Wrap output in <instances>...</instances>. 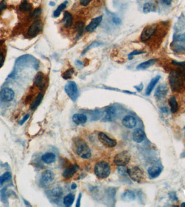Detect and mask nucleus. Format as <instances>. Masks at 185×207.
Wrapping results in <instances>:
<instances>
[{
    "label": "nucleus",
    "instance_id": "1a4fd4ad",
    "mask_svg": "<svg viewBox=\"0 0 185 207\" xmlns=\"http://www.w3.org/2000/svg\"><path fill=\"white\" fill-rule=\"evenodd\" d=\"M98 139L101 143L107 148H114L116 146L117 141L116 139L110 138L104 132H100L98 135Z\"/></svg>",
    "mask_w": 185,
    "mask_h": 207
},
{
    "label": "nucleus",
    "instance_id": "37998d69",
    "mask_svg": "<svg viewBox=\"0 0 185 207\" xmlns=\"http://www.w3.org/2000/svg\"><path fill=\"white\" fill-rule=\"evenodd\" d=\"M113 21L116 25H119L121 23V19L119 17H114Z\"/></svg>",
    "mask_w": 185,
    "mask_h": 207
},
{
    "label": "nucleus",
    "instance_id": "cd10ccee",
    "mask_svg": "<svg viewBox=\"0 0 185 207\" xmlns=\"http://www.w3.org/2000/svg\"><path fill=\"white\" fill-rule=\"evenodd\" d=\"M156 61L157 60L154 59H149V60L140 64L137 68V69H142V70L148 69L149 67H152L153 65L155 63H156Z\"/></svg>",
    "mask_w": 185,
    "mask_h": 207
},
{
    "label": "nucleus",
    "instance_id": "79ce46f5",
    "mask_svg": "<svg viewBox=\"0 0 185 207\" xmlns=\"http://www.w3.org/2000/svg\"><path fill=\"white\" fill-rule=\"evenodd\" d=\"M29 116H30V115L29 114H26L25 116H24L23 118L21 120H20V123H20V125H22L23 124H24V123L28 119Z\"/></svg>",
    "mask_w": 185,
    "mask_h": 207
},
{
    "label": "nucleus",
    "instance_id": "c756f323",
    "mask_svg": "<svg viewBox=\"0 0 185 207\" xmlns=\"http://www.w3.org/2000/svg\"><path fill=\"white\" fill-rule=\"evenodd\" d=\"M169 104L170 106L171 112L173 113H176L178 110V104L176 100V98L174 96H172L169 99Z\"/></svg>",
    "mask_w": 185,
    "mask_h": 207
},
{
    "label": "nucleus",
    "instance_id": "09e8293b",
    "mask_svg": "<svg viewBox=\"0 0 185 207\" xmlns=\"http://www.w3.org/2000/svg\"><path fill=\"white\" fill-rule=\"evenodd\" d=\"M76 188H77V185H76V183H73L72 185H71V188H72V189H75Z\"/></svg>",
    "mask_w": 185,
    "mask_h": 207
},
{
    "label": "nucleus",
    "instance_id": "0eeeda50",
    "mask_svg": "<svg viewBox=\"0 0 185 207\" xmlns=\"http://www.w3.org/2000/svg\"><path fill=\"white\" fill-rule=\"evenodd\" d=\"M131 160V154L127 151L118 153L114 159V162L118 166H124L129 164Z\"/></svg>",
    "mask_w": 185,
    "mask_h": 207
},
{
    "label": "nucleus",
    "instance_id": "4468645a",
    "mask_svg": "<svg viewBox=\"0 0 185 207\" xmlns=\"http://www.w3.org/2000/svg\"><path fill=\"white\" fill-rule=\"evenodd\" d=\"M103 20V16H100L91 19L89 24L87 26L86 29L87 31L89 32H93L96 29Z\"/></svg>",
    "mask_w": 185,
    "mask_h": 207
},
{
    "label": "nucleus",
    "instance_id": "f8f14e48",
    "mask_svg": "<svg viewBox=\"0 0 185 207\" xmlns=\"http://www.w3.org/2000/svg\"><path fill=\"white\" fill-rule=\"evenodd\" d=\"M137 121L136 119L131 115H127L122 119V124L127 128H133L137 125Z\"/></svg>",
    "mask_w": 185,
    "mask_h": 207
},
{
    "label": "nucleus",
    "instance_id": "f257e3e1",
    "mask_svg": "<svg viewBox=\"0 0 185 207\" xmlns=\"http://www.w3.org/2000/svg\"><path fill=\"white\" fill-rule=\"evenodd\" d=\"M73 148L75 153L82 159H89L91 156L90 149L87 142L82 138H74L73 141Z\"/></svg>",
    "mask_w": 185,
    "mask_h": 207
},
{
    "label": "nucleus",
    "instance_id": "a19ab883",
    "mask_svg": "<svg viewBox=\"0 0 185 207\" xmlns=\"http://www.w3.org/2000/svg\"><path fill=\"white\" fill-rule=\"evenodd\" d=\"M92 0H80V4L82 6H86L89 4Z\"/></svg>",
    "mask_w": 185,
    "mask_h": 207
},
{
    "label": "nucleus",
    "instance_id": "e433bc0d",
    "mask_svg": "<svg viewBox=\"0 0 185 207\" xmlns=\"http://www.w3.org/2000/svg\"><path fill=\"white\" fill-rule=\"evenodd\" d=\"M145 53V52L142 51H140V50H135L131 52L130 54L128 55L129 59L131 60L133 58V56H135V55H141V54H144Z\"/></svg>",
    "mask_w": 185,
    "mask_h": 207
},
{
    "label": "nucleus",
    "instance_id": "5701e85b",
    "mask_svg": "<svg viewBox=\"0 0 185 207\" xmlns=\"http://www.w3.org/2000/svg\"><path fill=\"white\" fill-rule=\"evenodd\" d=\"M161 169L160 167L158 166H153L151 167L148 169V173L149 177L152 178H156L159 177L161 174Z\"/></svg>",
    "mask_w": 185,
    "mask_h": 207
},
{
    "label": "nucleus",
    "instance_id": "6ab92c4d",
    "mask_svg": "<svg viewBox=\"0 0 185 207\" xmlns=\"http://www.w3.org/2000/svg\"><path fill=\"white\" fill-rule=\"evenodd\" d=\"M145 137V133L140 128L135 129L133 133V139L137 143H141L144 141Z\"/></svg>",
    "mask_w": 185,
    "mask_h": 207
},
{
    "label": "nucleus",
    "instance_id": "412c9836",
    "mask_svg": "<svg viewBox=\"0 0 185 207\" xmlns=\"http://www.w3.org/2000/svg\"><path fill=\"white\" fill-rule=\"evenodd\" d=\"M160 79V76L157 75L156 77L152 78V79L150 80V82H149V83L148 84V86L146 88V95H150L151 92H152L155 86L159 82Z\"/></svg>",
    "mask_w": 185,
    "mask_h": 207
},
{
    "label": "nucleus",
    "instance_id": "39448f33",
    "mask_svg": "<svg viewBox=\"0 0 185 207\" xmlns=\"http://www.w3.org/2000/svg\"><path fill=\"white\" fill-rule=\"evenodd\" d=\"M43 27L44 23L41 19H35L31 26H29L27 30V34L29 37H35L43 29Z\"/></svg>",
    "mask_w": 185,
    "mask_h": 207
},
{
    "label": "nucleus",
    "instance_id": "de8ad7c7",
    "mask_svg": "<svg viewBox=\"0 0 185 207\" xmlns=\"http://www.w3.org/2000/svg\"><path fill=\"white\" fill-rule=\"evenodd\" d=\"M162 2L166 5H170L172 3V0H162Z\"/></svg>",
    "mask_w": 185,
    "mask_h": 207
},
{
    "label": "nucleus",
    "instance_id": "58836bf2",
    "mask_svg": "<svg viewBox=\"0 0 185 207\" xmlns=\"http://www.w3.org/2000/svg\"><path fill=\"white\" fill-rule=\"evenodd\" d=\"M6 1V0H2L0 3V15L7 7V4Z\"/></svg>",
    "mask_w": 185,
    "mask_h": 207
},
{
    "label": "nucleus",
    "instance_id": "7ed1b4c3",
    "mask_svg": "<svg viewBox=\"0 0 185 207\" xmlns=\"http://www.w3.org/2000/svg\"><path fill=\"white\" fill-rule=\"evenodd\" d=\"M111 169L109 164L105 161L96 163L94 167V172L99 179H104L109 177Z\"/></svg>",
    "mask_w": 185,
    "mask_h": 207
},
{
    "label": "nucleus",
    "instance_id": "473e14b6",
    "mask_svg": "<svg viewBox=\"0 0 185 207\" xmlns=\"http://www.w3.org/2000/svg\"><path fill=\"white\" fill-rule=\"evenodd\" d=\"M155 8H155L154 4L148 2L144 4V7H143V11L144 13L147 14L152 11H154L155 10Z\"/></svg>",
    "mask_w": 185,
    "mask_h": 207
},
{
    "label": "nucleus",
    "instance_id": "4c0bfd02",
    "mask_svg": "<svg viewBox=\"0 0 185 207\" xmlns=\"http://www.w3.org/2000/svg\"><path fill=\"white\" fill-rule=\"evenodd\" d=\"M100 45H101V42H98V41H95V42H94L91 43V44L89 45V47H88L86 49V50L90 49L93 48V47H98Z\"/></svg>",
    "mask_w": 185,
    "mask_h": 207
},
{
    "label": "nucleus",
    "instance_id": "3c124183",
    "mask_svg": "<svg viewBox=\"0 0 185 207\" xmlns=\"http://www.w3.org/2000/svg\"><path fill=\"white\" fill-rule=\"evenodd\" d=\"M182 207H185V202H183L181 204V205Z\"/></svg>",
    "mask_w": 185,
    "mask_h": 207
},
{
    "label": "nucleus",
    "instance_id": "7c9ffc66",
    "mask_svg": "<svg viewBox=\"0 0 185 207\" xmlns=\"http://www.w3.org/2000/svg\"><path fill=\"white\" fill-rule=\"evenodd\" d=\"M67 3V1H65V2H64L60 4L59 6L57 8V9L54 12V14H53L54 17H59V16L61 14V12L66 8Z\"/></svg>",
    "mask_w": 185,
    "mask_h": 207
},
{
    "label": "nucleus",
    "instance_id": "2f4dec72",
    "mask_svg": "<svg viewBox=\"0 0 185 207\" xmlns=\"http://www.w3.org/2000/svg\"><path fill=\"white\" fill-rule=\"evenodd\" d=\"M106 118L108 120H111L116 115V110L115 108L110 107L106 110Z\"/></svg>",
    "mask_w": 185,
    "mask_h": 207
},
{
    "label": "nucleus",
    "instance_id": "aec40b11",
    "mask_svg": "<svg viewBox=\"0 0 185 207\" xmlns=\"http://www.w3.org/2000/svg\"><path fill=\"white\" fill-rule=\"evenodd\" d=\"M72 119L76 125H83L87 122V117L85 114L77 113L74 114Z\"/></svg>",
    "mask_w": 185,
    "mask_h": 207
},
{
    "label": "nucleus",
    "instance_id": "f03ea898",
    "mask_svg": "<svg viewBox=\"0 0 185 207\" xmlns=\"http://www.w3.org/2000/svg\"><path fill=\"white\" fill-rule=\"evenodd\" d=\"M169 81L172 91L174 92L181 91L184 87V75L181 71L178 70L172 71L169 75Z\"/></svg>",
    "mask_w": 185,
    "mask_h": 207
},
{
    "label": "nucleus",
    "instance_id": "2eb2a0df",
    "mask_svg": "<svg viewBox=\"0 0 185 207\" xmlns=\"http://www.w3.org/2000/svg\"><path fill=\"white\" fill-rule=\"evenodd\" d=\"M46 78L44 73L39 72L36 75L34 80V84L40 88V90H42L46 85Z\"/></svg>",
    "mask_w": 185,
    "mask_h": 207
},
{
    "label": "nucleus",
    "instance_id": "4be33fe9",
    "mask_svg": "<svg viewBox=\"0 0 185 207\" xmlns=\"http://www.w3.org/2000/svg\"><path fill=\"white\" fill-rule=\"evenodd\" d=\"M41 159L46 164H52L56 160V156L54 153L48 152L42 156Z\"/></svg>",
    "mask_w": 185,
    "mask_h": 207
},
{
    "label": "nucleus",
    "instance_id": "9b49d317",
    "mask_svg": "<svg viewBox=\"0 0 185 207\" xmlns=\"http://www.w3.org/2000/svg\"><path fill=\"white\" fill-rule=\"evenodd\" d=\"M15 97V93L11 88L8 87L3 88L0 92V98L2 101L9 102L13 100Z\"/></svg>",
    "mask_w": 185,
    "mask_h": 207
},
{
    "label": "nucleus",
    "instance_id": "6e6552de",
    "mask_svg": "<svg viewBox=\"0 0 185 207\" xmlns=\"http://www.w3.org/2000/svg\"><path fill=\"white\" fill-rule=\"evenodd\" d=\"M158 29L157 24H152L147 26L142 30L140 36V39L143 42H146L149 40L155 34Z\"/></svg>",
    "mask_w": 185,
    "mask_h": 207
},
{
    "label": "nucleus",
    "instance_id": "9d476101",
    "mask_svg": "<svg viewBox=\"0 0 185 207\" xmlns=\"http://www.w3.org/2000/svg\"><path fill=\"white\" fill-rule=\"evenodd\" d=\"M47 195L54 202H57L63 195V190L60 185H56L48 192Z\"/></svg>",
    "mask_w": 185,
    "mask_h": 207
},
{
    "label": "nucleus",
    "instance_id": "c9c22d12",
    "mask_svg": "<svg viewBox=\"0 0 185 207\" xmlns=\"http://www.w3.org/2000/svg\"><path fill=\"white\" fill-rule=\"evenodd\" d=\"M11 178V172H7L3 174L1 177H0V184L2 185L5 183V182L9 180Z\"/></svg>",
    "mask_w": 185,
    "mask_h": 207
},
{
    "label": "nucleus",
    "instance_id": "c85d7f7f",
    "mask_svg": "<svg viewBox=\"0 0 185 207\" xmlns=\"http://www.w3.org/2000/svg\"><path fill=\"white\" fill-rule=\"evenodd\" d=\"M84 28H85V23L82 22H78L75 25V30L77 34V36L80 37L84 31Z\"/></svg>",
    "mask_w": 185,
    "mask_h": 207
},
{
    "label": "nucleus",
    "instance_id": "f704fd0d",
    "mask_svg": "<svg viewBox=\"0 0 185 207\" xmlns=\"http://www.w3.org/2000/svg\"><path fill=\"white\" fill-rule=\"evenodd\" d=\"M74 72H75V71H74V69L70 68V69H68L67 70H66L65 72H63L62 74V77L65 79H69L72 78Z\"/></svg>",
    "mask_w": 185,
    "mask_h": 207
},
{
    "label": "nucleus",
    "instance_id": "20e7f679",
    "mask_svg": "<svg viewBox=\"0 0 185 207\" xmlns=\"http://www.w3.org/2000/svg\"><path fill=\"white\" fill-rule=\"evenodd\" d=\"M127 174L133 181L138 183H141L145 180V174L141 168L134 166L128 168L127 170Z\"/></svg>",
    "mask_w": 185,
    "mask_h": 207
},
{
    "label": "nucleus",
    "instance_id": "72a5a7b5",
    "mask_svg": "<svg viewBox=\"0 0 185 207\" xmlns=\"http://www.w3.org/2000/svg\"><path fill=\"white\" fill-rule=\"evenodd\" d=\"M42 13V9L41 8H37L35 9L29 15V18L31 19H37L41 16Z\"/></svg>",
    "mask_w": 185,
    "mask_h": 207
},
{
    "label": "nucleus",
    "instance_id": "f3484780",
    "mask_svg": "<svg viewBox=\"0 0 185 207\" xmlns=\"http://www.w3.org/2000/svg\"><path fill=\"white\" fill-rule=\"evenodd\" d=\"M54 177V174L52 171L49 170H45L42 174L41 181L43 184L49 183L53 181Z\"/></svg>",
    "mask_w": 185,
    "mask_h": 207
},
{
    "label": "nucleus",
    "instance_id": "a18cd8bd",
    "mask_svg": "<svg viewBox=\"0 0 185 207\" xmlns=\"http://www.w3.org/2000/svg\"><path fill=\"white\" fill-rule=\"evenodd\" d=\"M174 64L178 65H180L181 67H185V62H173Z\"/></svg>",
    "mask_w": 185,
    "mask_h": 207
},
{
    "label": "nucleus",
    "instance_id": "ea45409f",
    "mask_svg": "<svg viewBox=\"0 0 185 207\" xmlns=\"http://www.w3.org/2000/svg\"><path fill=\"white\" fill-rule=\"evenodd\" d=\"M6 188H4L1 191V200L2 201L3 203L6 202Z\"/></svg>",
    "mask_w": 185,
    "mask_h": 207
},
{
    "label": "nucleus",
    "instance_id": "393cba45",
    "mask_svg": "<svg viewBox=\"0 0 185 207\" xmlns=\"http://www.w3.org/2000/svg\"><path fill=\"white\" fill-rule=\"evenodd\" d=\"M121 198L125 202H131L135 200V195L132 191L127 190L122 194Z\"/></svg>",
    "mask_w": 185,
    "mask_h": 207
},
{
    "label": "nucleus",
    "instance_id": "dca6fc26",
    "mask_svg": "<svg viewBox=\"0 0 185 207\" xmlns=\"http://www.w3.org/2000/svg\"><path fill=\"white\" fill-rule=\"evenodd\" d=\"M168 92V88L167 86L165 84H162L159 85L156 89L155 92V97L158 99H161L165 97Z\"/></svg>",
    "mask_w": 185,
    "mask_h": 207
},
{
    "label": "nucleus",
    "instance_id": "423d86ee",
    "mask_svg": "<svg viewBox=\"0 0 185 207\" xmlns=\"http://www.w3.org/2000/svg\"><path fill=\"white\" fill-rule=\"evenodd\" d=\"M65 90L68 96L72 101H76L78 96V86L75 82L70 81L65 84Z\"/></svg>",
    "mask_w": 185,
    "mask_h": 207
},
{
    "label": "nucleus",
    "instance_id": "b1692460",
    "mask_svg": "<svg viewBox=\"0 0 185 207\" xmlns=\"http://www.w3.org/2000/svg\"><path fill=\"white\" fill-rule=\"evenodd\" d=\"M43 98H44V94L42 92L39 93L35 99L33 100V102L31 104V110H36L37 107L40 105V103H41Z\"/></svg>",
    "mask_w": 185,
    "mask_h": 207
},
{
    "label": "nucleus",
    "instance_id": "c03bdc74",
    "mask_svg": "<svg viewBox=\"0 0 185 207\" xmlns=\"http://www.w3.org/2000/svg\"><path fill=\"white\" fill-rule=\"evenodd\" d=\"M81 194H80L79 196H78V201H77V202H76V207H79L80 206V202H81Z\"/></svg>",
    "mask_w": 185,
    "mask_h": 207
},
{
    "label": "nucleus",
    "instance_id": "8fccbe9b",
    "mask_svg": "<svg viewBox=\"0 0 185 207\" xmlns=\"http://www.w3.org/2000/svg\"><path fill=\"white\" fill-rule=\"evenodd\" d=\"M49 5L51 6H54L55 5V3L54 2H50L49 3Z\"/></svg>",
    "mask_w": 185,
    "mask_h": 207
},
{
    "label": "nucleus",
    "instance_id": "a878e982",
    "mask_svg": "<svg viewBox=\"0 0 185 207\" xmlns=\"http://www.w3.org/2000/svg\"><path fill=\"white\" fill-rule=\"evenodd\" d=\"M19 9L22 13H27L32 10V6L29 3L27 0H23L20 4Z\"/></svg>",
    "mask_w": 185,
    "mask_h": 207
},
{
    "label": "nucleus",
    "instance_id": "a211bd4d",
    "mask_svg": "<svg viewBox=\"0 0 185 207\" xmlns=\"http://www.w3.org/2000/svg\"><path fill=\"white\" fill-rule=\"evenodd\" d=\"M62 22L63 23V26L65 28H70L72 26L73 22V18L72 14L67 11H65Z\"/></svg>",
    "mask_w": 185,
    "mask_h": 207
},
{
    "label": "nucleus",
    "instance_id": "ddd939ff",
    "mask_svg": "<svg viewBox=\"0 0 185 207\" xmlns=\"http://www.w3.org/2000/svg\"><path fill=\"white\" fill-rule=\"evenodd\" d=\"M78 168H79L78 166L76 164L70 165L69 166H68L65 168V170H64L62 176L65 179H70L73 177L74 174L77 172Z\"/></svg>",
    "mask_w": 185,
    "mask_h": 207
},
{
    "label": "nucleus",
    "instance_id": "bb28decb",
    "mask_svg": "<svg viewBox=\"0 0 185 207\" xmlns=\"http://www.w3.org/2000/svg\"><path fill=\"white\" fill-rule=\"evenodd\" d=\"M75 200V196L73 194H68L63 198V204L65 207H69L72 206Z\"/></svg>",
    "mask_w": 185,
    "mask_h": 207
},
{
    "label": "nucleus",
    "instance_id": "49530a36",
    "mask_svg": "<svg viewBox=\"0 0 185 207\" xmlns=\"http://www.w3.org/2000/svg\"><path fill=\"white\" fill-rule=\"evenodd\" d=\"M170 198L172 199L173 200H176L178 198L176 197V195L174 194L173 193H172V194H170Z\"/></svg>",
    "mask_w": 185,
    "mask_h": 207
}]
</instances>
